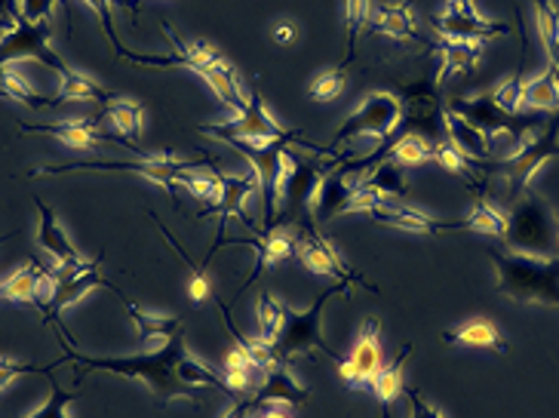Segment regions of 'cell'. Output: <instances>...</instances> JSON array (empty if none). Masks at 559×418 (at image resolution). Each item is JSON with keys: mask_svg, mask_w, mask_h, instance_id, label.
<instances>
[{"mask_svg": "<svg viewBox=\"0 0 559 418\" xmlns=\"http://www.w3.org/2000/svg\"><path fill=\"white\" fill-rule=\"evenodd\" d=\"M59 342L66 348L68 363H74L78 372L102 369V372H115L132 382H142L154 394V401L160 403V409L176 401L198 406L206 397V391H222L230 397L225 379L191 357L188 345H185V330L173 335V342H166L164 348L139 354V357H90V354L74 351L66 335H59Z\"/></svg>", "mask_w": 559, "mask_h": 418, "instance_id": "obj_1", "label": "cell"}, {"mask_svg": "<svg viewBox=\"0 0 559 418\" xmlns=\"http://www.w3.org/2000/svg\"><path fill=\"white\" fill-rule=\"evenodd\" d=\"M498 292L516 304H550L559 308V255L535 259L508 250H489Z\"/></svg>", "mask_w": 559, "mask_h": 418, "instance_id": "obj_2", "label": "cell"}, {"mask_svg": "<svg viewBox=\"0 0 559 418\" xmlns=\"http://www.w3.org/2000/svg\"><path fill=\"white\" fill-rule=\"evenodd\" d=\"M347 292H350V284H335L326 292H320L311 308H305V311L283 304V333H280L277 345H274L280 363H293L298 354L311 357L313 351L330 354V360H335V363L342 360L330 348V342L323 338V308L330 304L332 296H347Z\"/></svg>", "mask_w": 559, "mask_h": 418, "instance_id": "obj_3", "label": "cell"}, {"mask_svg": "<svg viewBox=\"0 0 559 418\" xmlns=\"http://www.w3.org/2000/svg\"><path fill=\"white\" fill-rule=\"evenodd\" d=\"M504 250L516 252V255H535V259L559 255L557 222H554L550 206L535 191H526L523 201L508 213Z\"/></svg>", "mask_w": 559, "mask_h": 418, "instance_id": "obj_4", "label": "cell"}, {"mask_svg": "<svg viewBox=\"0 0 559 418\" xmlns=\"http://www.w3.org/2000/svg\"><path fill=\"white\" fill-rule=\"evenodd\" d=\"M400 120H403V99L391 93V89H379V93H369L366 99L357 105L354 115H347V120L335 130L330 139V145H317L320 154H335L345 145L362 142V139H372V142H388L391 135L400 130Z\"/></svg>", "mask_w": 559, "mask_h": 418, "instance_id": "obj_5", "label": "cell"}, {"mask_svg": "<svg viewBox=\"0 0 559 418\" xmlns=\"http://www.w3.org/2000/svg\"><path fill=\"white\" fill-rule=\"evenodd\" d=\"M198 167H206V160H188V157H176V154H160V157L139 154L135 160H123V164H115V160H83V164H66V167H37L32 172V179L66 176V172H139L148 182L160 184L166 194H173L176 188H181V172Z\"/></svg>", "mask_w": 559, "mask_h": 418, "instance_id": "obj_6", "label": "cell"}, {"mask_svg": "<svg viewBox=\"0 0 559 418\" xmlns=\"http://www.w3.org/2000/svg\"><path fill=\"white\" fill-rule=\"evenodd\" d=\"M203 135H213L218 142H249V145H271V142H296L301 139V133H293L286 130L280 120L271 118L267 105H264L262 93L259 89H249L247 108L240 115H234V120H225V123H206V127H198Z\"/></svg>", "mask_w": 559, "mask_h": 418, "instance_id": "obj_7", "label": "cell"}, {"mask_svg": "<svg viewBox=\"0 0 559 418\" xmlns=\"http://www.w3.org/2000/svg\"><path fill=\"white\" fill-rule=\"evenodd\" d=\"M554 157H559V111L557 118L544 120L542 130L528 135L508 160H501V164L489 160V164H483V169H495L498 179H504L513 194H526V191H532L528 184L535 179V172Z\"/></svg>", "mask_w": 559, "mask_h": 418, "instance_id": "obj_8", "label": "cell"}, {"mask_svg": "<svg viewBox=\"0 0 559 418\" xmlns=\"http://www.w3.org/2000/svg\"><path fill=\"white\" fill-rule=\"evenodd\" d=\"M102 262H105V252L96 255V259H86L81 265H52L50 292H47V299L40 301L44 323H59L68 308L78 304L83 296H90L93 289H102V286L115 289V286L105 280V274H102Z\"/></svg>", "mask_w": 559, "mask_h": 418, "instance_id": "obj_9", "label": "cell"}, {"mask_svg": "<svg viewBox=\"0 0 559 418\" xmlns=\"http://www.w3.org/2000/svg\"><path fill=\"white\" fill-rule=\"evenodd\" d=\"M449 111H455L467 123H474L477 130L495 139V135H510L516 142V148L526 142L528 135L542 130L544 120L535 111H508L495 101L492 93H483L477 99H455L449 105Z\"/></svg>", "mask_w": 559, "mask_h": 418, "instance_id": "obj_10", "label": "cell"}, {"mask_svg": "<svg viewBox=\"0 0 559 418\" xmlns=\"http://www.w3.org/2000/svg\"><path fill=\"white\" fill-rule=\"evenodd\" d=\"M50 22H32L22 16V10H16L13 28H7L0 37V68L19 62V59H37V62L50 65L52 71L66 74L71 65L50 47Z\"/></svg>", "mask_w": 559, "mask_h": 418, "instance_id": "obj_11", "label": "cell"}, {"mask_svg": "<svg viewBox=\"0 0 559 418\" xmlns=\"http://www.w3.org/2000/svg\"><path fill=\"white\" fill-rule=\"evenodd\" d=\"M403 120H400V130L403 135H421L433 142H443V105H440V84L437 81H415L403 89Z\"/></svg>", "mask_w": 559, "mask_h": 418, "instance_id": "obj_12", "label": "cell"}, {"mask_svg": "<svg viewBox=\"0 0 559 418\" xmlns=\"http://www.w3.org/2000/svg\"><path fill=\"white\" fill-rule=\"evenodd\" d=\"M296 231V252L301 259V265L317 274V277H330L335 284H360V274L347 268L345 259L338 255V250L332 247L326 237L317 231V222H308L301 228H293Z\"/></svg>", "mask_w": 559, "mask_h": 418, "instance_id": "obj_13", "label": "cell"}, {"mask_svg": "<svg viewBox=\"0 0 559 418\" xmlns=\"http://www.w3.org/2000/svg\"><path fill=\"white\" fill-rule=\"evenodd\" d=\"M381 323L376 318H366L360 326V338L354 345L350 357H342L335 367L338 375L347 387H369V382L379 375V369L384 367V351H381Z\"/></svg>", "mask_w": 559, "mask_h": 418, "instance_id": "obj_14", "label": "cell"}, {"mask_svg": "<svg viewBox=\"0 0 559 418\" xmlns=\"http://www.w3.org/2000/svg\"><path fill=\"white\" fill-rule=\"evenodd\" d=\"M215 176H218V198H215V203H210L206 213H200V218H218V237H225V225H228L230 218H243L249 228H255V222L243 213V203H247L252 194H259V179H255V172L230 176V172H218V169H215Z\"/></svg>", "mask_w": 559, "mask_h": 418, "instance_id": "obj_15", "label": "cell"}, {"mask_svg": "<svg viewBox=\"0 0 559 418\" xmlns=\"http://www.w3.org/2000/svg\"><path fill=\"white\" fill-rule=\"evenodd\" d=\"M19 130H22V133H47L74 151L99 148V145H105V142H115V145H123V148H135L130 139L102 135L99 118H74V120H62V123H22V120H19Z\"/></svg>", "mask_w": 559, "mask_h": 418, "instance_id": "obj_16", "label": "cell"}, {"mask_svg": "<svg viewBox=\"0 0 559 418\" xmlns=\"http://www.w3.org/2000/svg\"><path fill=\"white\" fill-rule=\"evenodd\" d=\"M372 222L396 228V231H406V235H440V231H467V222H443V218H433L415 206H394V203L381 201L372 213Z\"/></svg>", "mask_w": 559, "mask_h": 418, "instance_id": "obj_17", "label": "cell"}, {"mask_svg": "<svg viewBox=\"0 0 559 418\" xmlns=\"http://www.w3.org/2000/svg\"><path fill=\"white\" fill-rule=\"evenodd\" d=\"M433 25H437L443 40H471V44H486V40H495V37H510L513 34L508 22L479 16L477 10H471V13L445 10L443 16L433 19Z\"/></svg>", "mask_w": 559, "mask_h": 418, "instance_id": "obj_18", "label": "cell"}, {"mask_svg": "<svg viewBox=\"0 0 559 418\" xmlns=\"http://www.w3.org/2000/svg\"><path fill=\"white\" fill-rule=\"evenodd\" d=\"M230 243H234V247H252V250H255V268L249 271L243 289H247L267 265H283V262H289V259L296 255V231L286 228V225H277V228H271V231H264V235L259 237H240V240L230 237Z\"/></svg>", "mask_w": 559, "mask_h": 418, "instance_id": "obj_19", "label": "cell"}, {"mask_svg": "<svg viewBox=\"0 0 559 418\" xmlns=\"http://www.w3.org/2000/svg\"><path fill=\"white\" fill-rule=\"evenodd\" d=\"M50 271L44 262H25L16 268L3 284H0V299L13 301V304H34L40 308V301L50 292Z\"/></svg>", "mask_w": 559, "mask_h": 418, "instance_id": "obj_20", "label": "cell"}, {"mask_svg": "<svg viewBox=\"0 0 559 418\" xmlns=\"http://www.w3.org/2000/svg\"><path fill=\"white\" fill-rule=\"evenodd\" d=\"M369 32L400 40V44H425L418 37V19H415V7L409 0H388V3H381L379 10H372Z\"/></svg>", "mask_w": 559, "mask_h": 418, "instance_id": "obj_21", "label": "cell"}, {"mask_svg": "<svg viewBox=\"0 0 559 418\" xmlns=\"http://www.w3.org/2000/svg\"><path fill=\"white\" fill-rule=\"evenodd\" d=\"M255 406H271V403H280V406H308L311 403V391L298 382L293 375V363H277L271 372H264L262 387L252 394Z\"/></svg>", "mask_w": 559, "mask_h": 418, "instance_id": "obj_22", "label": "cell"}, {"mask_svg": "<svg viewBox=\"0 0 559 418\" xmlns=\"http://www.w3.org/2000/svg\"><path fill=\"white\" fill-rule=\"evenodd\" d=\"M34 206H37V213H40L37 247L44 252H50L52 259H56V265H81V262H86L81 252H78V247L71 243V237L66 235V228L59 225L52 206H47L40 198H34Z\"/></svg>", "mask_w": 559, "mask_h": 418, "instance_id": "obj_23", "label": "cell"}, {"mask_svg": "<svg viewBox=\"0 0 559 418\" xmlns=\"http://www.w3.org/2000/svg\"><path fill=\"white\" fill-rule=\"evenodd\" d=\"M123 304H127V314L135 323L139 330V342L145 351H157L164 348L166 342H173V335H179L185 330V320L181 318H166V314H151V311H142L139 304H132L127 296H120Z\"/></svg>", "mask_w": 559, "mask_h": 418, "instance_id": "obj_24", "label": "cell"}, {"mask_svg": "<svg viewBox=\"0 0 559 418\" xmlns=\"http://www.w3.org/2000/svg\"><path fill=\"white\" fill-rule=\"evenodd\" d=\"M443 130L449 135V142L455 145L459 151H464L471 160H477V164H489L492 160V139L477 130L474 123H467V120L455 115V111H443Z\"/></svg>", "mask_w": 559, "mask_h": 418, "instance_id": "obj_25", "label": "cell"}, {"mask_svg": "<svg viewBox=\"0 0 559 418\" xmlns=\"http://www.w3.org/2000/svg\"><path fill=\"white\" fill-rule=\"evenodd\" d=\"M443 342L445 345H461V348H486V351L508 354V342H504L501 330L486 318H474L461 323L459 330H449V333H443Z\"/></svg>", "mask_w": 559, "mask_h": 418, "instance_id": "obj_26", "label": "cell"}, {"mask_svg": "<svg viewBox=\"0 0 559 418\" xmlns=\"http://www.w3.org/2000/svg\"><path fill=\"white\" fill-rule=\"evenodd\" d=\"M437 52H440V65H437V84L443 86L449 81V74H471L477 71L479 59H483V50L479 44H471V40H443L437 44Z\"/></svg>", "mask_w": 559, "mask_h": 418, "instance_id": "obj_27", "label": "cell"}, {"mask_svg": "<svg viewBox=\"0 0 559 418\" xmlns=\"http://www.w3.org/2000/svg\"><path fill=\"white\" fill-rule=\"evenodd\" d=\"M412 357V345H406L403 351L396 354V360L391 363V367H381L379 375L369 382V391L376 394V401H379L381 406V418H391V406H394V401L403 394V369H406V363H409Z\"/></svg>", "mask_w": 559, "mask_h": 418, "instance_id": "obj_28", "label": "cell"}, {"mask_svg": "<svg viewBox=\"0 0 559 418\" xmlns=\"http://www.w3.org/2000/svg\"><path fill=\"white\" fill-rule=\"evenodd\" d=\"M467 191L474 194V206H471V213L464 218V222H467V231H474V235L504 237V231H508V213L498 210L495 203L486 201L479 184H471Z\"/></svg>", "mask_w": 559, "mask_h": 418, "instance_id": "obj_29", "label": "cell"}, {"mask_svg": "<svg viewBox=\"0 0 559 418\" xmlns=\"http://www.w3.org/2000/svg\"><path fill=\"white\" fill-rule=\"evenodd\" d=\"M523 111H559V74L557 68H544L523 84Z\"/></svg>", "mask_w": 559, "mask_h": 418, "instance_id": "obj_30", "label": "cell"}, {"mask_svg": "<svg viewBox=\"0 0 559 418\" xmlns=\"http://www.w3.org/2000/svg\"><path fill=\"white\" fill-rule=\"evenodd\" d=\"M376 157H384V160H394L400 167H421L433 160V145L421 135H396L394 142H388L384 148L376 151Z\"/></svg>", "mask_w": 559, "mask_h": 418, "instance_id": "obj_31", "label": "cell"}, {"mask_svg": "<svg viewBox=\"0 0 559 418\" xmlns=\"http://www.w3.org/2000/svg\"><path fill=\"white\" fill-rule=\"evenodd\" d=\"M102 118L111 120L117 133L130 135L132 142L145 130V108H142V101L135 99H123V96L108 99L102 105Z\"/></svg>", "mask_w": 559, "mask_h": 418, "instance_id": "obj_32", "label": "cell"}, {"mask_svg": "<svg viewBox=\"0 0 559 418\" xmlns=\"http://www.w3.org/2000/svg\"><path fill=\"white\" fill-rule=\"evenodd\" d=\"M433 160L440 164V167L445 169V172H452V176H459V179H464V184L471 188V184H483L486 179L479 176V169H483V164H477V160H471L464 151H459L449 139H443V142H437L433 145Z\"/></svg>", "mask_w": 559, "mask_h": 418, "instance_id": "obj_33", "label": "cell"}, {"mask_svg": "<svg viewBox=\"0 0 559 418\" xmlns=\"http://www.w3.org/2000/svg\"><path fill=\"white\" fill-rule=\"evenodd\" d=\"M108 99H115V93H108L105 86H99L93 77H86L74 68H68L62 74V89L56 96V101H102V105Z\"/></svg>", "mask_w": 559, "mask_h": 418, "instance_id": "obj_34", "label": "cell"}, {"mask_svg": "<svg viewBox=\"0 0 559 418\" xmlns=\"http://www.w3.org/2000/svg\"><path fill=\"white\" fill-rule=\"evenodd\" d=\"M535 22L544 40V50L550 56V65L559 68V10L554 0H535Z\"/></svg>", "mask_w": 559, "mask_h": 418, "instance_id": "obj_35", "label": "cell"}, {"mask_svg": "<svg viewBox=\"0 0 559 418\" xmlns=\"http://www.w3.org/2000/svg\"><path fill=\"white\" fill-rule=\"evenodd\" d=\"M255 318H259V335H262L267 345H277L280 333H283V301H277L271 292L259 296V308H255Z\"/></svg>", "mask_w": 559, "mask_h": 418, "instance_id": "obj_36", "label": "cell"}, {"mask_svg": "<svg viewBox=\"0 0 559 418\" xmlns=\"http://www.w3.org/2000/svg\"><path fill=\"white\" fill-rule=\"evenodd\" d=\"M372 16V0H345V32H347V62H354V47H357V34L369 25Z\"/></svg>", "mask_w": 559, "mask_h": 418, "instance_id": "obj_37", "label": "cell"}, {"mask_svg": "<svg viewBox=\"0 0 559 418\" xmlns=\"http://www.w3.org/2000/svg\"><path fill=\"white\" fill-rule=\"evenodd\" d=\"M345 65L342 68H330V71H320L317 77H313L311 84H308V96H311L313 101H332L342 96V89H345Z\"/></svg>", "mask_w": 559, "mask_h": 418, "instance_id": "obj_38", "label": "cell"}, {"mask_svg": "<svg viewBox=\"0 0 559 418\" xmlns=\"http://www.w3.org/2000/svg\"><path fill=\"white\" fill-rule=\"evenodd\" d=\"M59 363H68V357H59V360H52L50 367H34V363H19V360H10V357H0V391L13 385L16 379H22V375H37V372L50 375L52 369L59 367Z\"/></svg>", "mask_w": 559, "mask_h": 418, "instance_id": "obj_39", "label": "cell"}, {"mask_svg": "<svg viewBox=\"0 0 559 418\" xmlns=\"http://www.w3.org/2000/svg\"><path fill=\"white\" fill-rule=\"evenodd\" d=\"M78 397H81L78 391H62V387L52 382L47 403H44L37 413H32V416H25V418H71L68 416V406L78 401Z\"/></svg>", "mask_w": 559, "mask_h": 418, "instance_id": "obj_40", "label": "cell"}, {"mask_svg": "<svg viewBox=\"0 0 559 418\" xmlns=\"http://www.w3.org/2000/svg\"><path fill=\"white\" fill-rule=\"evenodd\" d=\"M90 7H93V13L99 16L102 28H105V34H108V40L115 44L117 56H123L127 59V50H123V44H120V37H117L115 32V19H111V0H86Z\"/></svg>", "mask_w": 559, "mask_h": 418, "instance_id": "obj_41", "label": "cell"}, {"mask_svg": "<svg viewBox=\"0 0 559 418\" xmlns=\"http://www.w3.org/2000/svg\"><path fill=\"white\" fill-rule=\"evenodd\" d=\"M52 3L56 0H22V16L32 19V22H50L52 16Z\"/></svg>", "mask_w": 559, "mask_h": 418, "instance_id": "obj_42", "label": "cell"}, {"mask_svg": "<svg viewBox=\"0 0 559 418\" xmlns=\"http://www.w3.org/2000/svg\"><path fill=\"white\" fill-rule=\"evenodd\" d=\"M403 394H406L412 403V418H445L437 406H430V403L421 401V394H418L415 387H403Z\"/></svg>", "mask_w": 559, "mask_h": 418, "instance_id": "obj_43", "label": "cell"}, {"mask_svg": "<svg viewBox=\"0 0 559 418\" xmlns=\"http://www.w3.org/2000/svg\"><path fill=\"white\" fill-rule=\"evenodd\" d=\"M225 385H228L230 397H237V394H247L249 387H252V372H243V369H225Z\"/></svg>", "mask_w": 559, "mask_h": 418, "instance_id": "obj_44", "label": "cell"}, {"mask_svg": "<svg viewBox=\"0 0 559 418\" xmlns=\"http://www.w3.org/2000/svg\"><path fill=\"white\" fill-rule=\"evenodd\" d=\"M225 369H243V372H255L252 360H249V354L243 351L240 345H234V348L225 354Z\"/></svg>", "mask_w": 559, "mask_h": 418, "instance_id": "obj_45", "label": "cell"}, {"mask_svg": "<svg viewBox=\"0 0 559 418\" xmlns=\"http://www.w3.org/2000/svg\"><path fill=\"white\" fill-rule=\"evenodd\" d=\"M259 413V406H255V401H252V394H249L247 401H237L234 406H230L228 413H225V418H252Z\"/></svg>", "mask_w": 559, "mask_h": 418, "instance_id": "obj_46", "label": "cell"}, {"mask_svg": "<svg viewBox=\"0 0 559 418\" xmlns=\"http://www.w3.org/2000/svg\"><path fill=\"white\" fill-rule=\"evenodd\" d=\"M274 40L283 44V47L293 44V40H296V25H277V28H274Z\"/></svg>", "mask_w": 559, "mask_h": 418, "instance_id": "obj_47", "label": "cell"}, {"mask_svg": "<svg viewBox=\"0 0 559 418\" xmlns=\"http://www.w3.org/2000/svg\"><path fill=\"white\" fill-rule=\"evenodd\" d=\"M445 10H452V13H471V10H477V3L474 0H445Z\"/></svg>", "mask_w": 559, "mask_h": 418, "instance_id": "obj_48", "label": "cell"}, {"mask_svg": "<svg viewBox=\"0 0 559 418\" xmlns=\"http://www.w3.org/2000/svg\"><path fill=\"white\" fill-rule=\"evenodd\" d=\"M142 3H145V0H120V7H127V10H139V7H142Z\"/></svg>", "mask_w": 559, "mask_h": 418, "instance_id": "obj_49", "label": "cell"}, {"mask_svg": "<svg viewBox=\"0 0 559 418\" xmlns=\"http://www.w3.org/2000/svg\"><path fill=\"white\" fill-rule=\"evenodd\" d=\"M7 28H13V13H10V16L0 19V32H7Z\"/></svg>", "mask_w": 559, "mask_h": 418, "instance_id": "obj_50", "label": "cell"}, {"mask_svg": "<svg viewBox=\"0 0 559 418\" xmlns=\"http://www.w3.org/2000/svg\"><path fill=\"white\" fill-rule=\"evenodd\" d=\"M262 418H289V416H286V413H280V409H267Z\"/></svg>", "mask_w": 559, "mask_h": 418, "instance_id": "obj_51", "label": "cell"}, {"mask_svg": "<svg viewBox=\"0 0 559 418\" xmlns=\"http://www.w3.org/2000/svg\"><path fill=\"white\" fill-rule=\"evenodd\" d=\"M10 237H13V235H0V243H7V240H10Z\"/></svg>", "mask_w": 559, "mask_h": 418, "instance_id": "obj_52", "label": "cell"}, {"mask_svg": "<svg viewBox=\"0 0 559 418\" xmlns=\"http://www.w3.org/2000/svg\"><path fill=\"white\" fill-rule=\"evenodd\" d=\"M557 74H559V68H557Z\"/></svg>", "mask_w": 559, "mask_h": 418, "instance_id": "obj_53", "label": "cell"}]
</instances>
